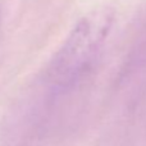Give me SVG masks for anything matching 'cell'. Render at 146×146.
<instances>
[{"label":"cell","mask_w":146,"mask_h":146,"mask_svg":"<svg viewBox=\"0 0 146 146\" xmlns=\"http://www.w3.org/2000/svg\"><path fill=\"white\" fill-rule=\"evenodd\" d=\"M109 9L88 13L72 30L48 67L46 78L55 88H68L92 67L111 27Z\"/></svg>","instance_id":"6da1fadb"},{"label":"cell","mask_w":146,"mask_h":146,"mask_svg":"<svg viewBox=\"0 0 146 146\" xmlns=\"http://www.w3.org/2000/svg\"><path fill=\"white\" fill-rule=\"evenodd\" d=\"M0 25H1V14H0Z\"/></svg>","instance_id":"7a4b0ae2"}]
</instances>
